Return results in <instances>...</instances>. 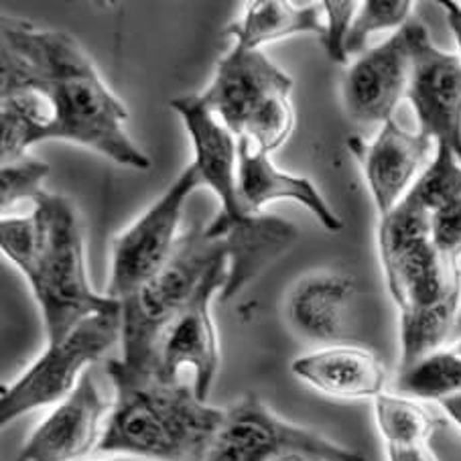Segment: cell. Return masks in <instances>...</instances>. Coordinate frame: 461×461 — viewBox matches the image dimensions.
<instances>
[{
	"label": "cell",
	"mask_w": 461,
	"mask_h": 461,
	"mask_svg": "<svg viewBox=\"0 0 461 461\" xmlns=\"http://www.w3.org/2000/svg\"><path fill=\"white\" fill-rule=\"evenodd\" d=\"M31 205L27 216H3L0 249L27 276L41 307L47 344H55L87 317L118 312L121 301L92 289L76 203L43 189Z\"/></svg>",
	"instance_id": "cell-2"
},
{
	"label": "cell",
	"mask_w": 461,
	"mask_h": 461,
	"mask_svg": "<svg viewBox=\"0 0 461 461\" xmlns=\"http://www.w3.org/2000/svg\"><path fill=\"white\" fill-rule=\"evenodd\" d=\"M291 370L317 393L344 401L376 399L386 384L383 360L370 349L349 344L325 346L301 356Z\"/></svg>",
	"instance_id": "cell-18"
},
{
	"label": "cell",
	"mask_w": 461,
	"mask_h": 461,
	"mask_svg": "<svg viewBox=\"0 0 461 461\" xmlns=\"http://www.w3.org/2000/svg\"><path fill=\"white\" fill-rule=\"evenodd\" d=\"M439 404H441L445 415H447L453 420V423H456L461 429V394L449 396V399H443Z\"/></svg>",
	"instance_id": "cell-29"
},
{
	"label": "cell",
	"mask_w": 461,
	"mask_h": 461,
	"mask_svg": "<svg viewBox=\"0 0 461 461\" xmlns=\"http://www.w3.org/2000/svg\"><path fill=\"white\" fill-rule=\"evenodd\" d=\"M453 349H456V352L461 356V338L456 341V346H453Z\"/></svg>",
	"instance_id": "cell-32"
},
{
	"label": "cell",
	"mask_w": 461,
	"mask_h": 461,
	"mask_svg": "<svg viewBox=\"0 0 461 461\" xmlns=\"http://www.w3.org/2000/svg\"><path fill=\"white\" fill-rule=\"evenodd\" d=\"M388 461H437L429 443L417 445H386Z\"/></svg>",
	"instance_id": "cell-27"
},
{
	"label": "cell",
	"mask_w": 461,
	"mask_h": 461,
	"mask_svg": "<svg viewBox=\"0 0 461 461\" xmlns=\"http://www.w3.org/2000/svg\"><path fill=\"white\" fill-rule=\"evenodd\" d=\"M399 394L417 401H443L461 394V356L456 349H437L411 368L399 372Z\"/></svg>",
	"instance_id": "cell-21"
},
{
	"label": "cell",
	"mask_w": 461,
	"mask_h": 461,
	"mask_svg": "<svg viewBox=\"0 0 461 461\" xmlns=\"http://www.w3.org/2000/svg\"><path fill=\"white\" fill-rule=\"evenodd\" d=\"M293 79L260 50L234 45L218 61L212 84L200 98L236 139L270 155L295 129Z\"/></svg>",
	"instance_id": "cell-6"
},
{
	"label": "cell",
	"mask_w": 461,
	"mask_h": 461,
	"mask_svg": "<svg viewBox=\"0 0 461 461\" xmlns=\"http://www.w3.org/2000/svg\"><path fill=\"white\" fill-rule=\"evenodd\" d=\"M375 415L386 445L429 443L439 427V419L423 402L404 394L383 393L376 396Z\"/></svg>",
	"instance_id": "cell-20"
},
{
	"label": "cell",
	"mask_w": 461,
	"mask_h": 461,
	"mask_svg": "<svg viewBox=\"0 0 461 461\" xmlns=\"http://www.w3.org/2000/svg\"><path fill=\"white\" fill-rule=\"evenodd\" d=\"M412 6L415 3H411V0H368V3H360L346 41L348 58L357 53L362 55L370 35L380 33V31L402 29L411 21Z\"/></svg>",
	"instance_id": "cell-23"
},
{
	"label": "cell",
	"mask_w": 461,
	"mask_h": 461,
	"mask_svg": "<svg viewBox=\"0 0 461 461\" xmlns=\"http://www.w3.org/2000/svg\"><path fill=\"white\" fill-rule=\"evenodd\" d=\"M238 197L246 212L262 213L270 202L289 200L303 205L328 232H339L344 221L330 208L325 197L312 181L299 175L276 169L270 155L252 142L238 139Z\"/></svg>",
	"instance_id": "cell-16"
},
{
	"label": "cell",
	"mask_w": 461,
	"mask_h": 461,
	"mask_svg": "<svg viewBox=\"0 0 461 461\" xmlns=\"http://www.w3.org/2000/svg\"><path fill=\"white\" fill-rule=\"evenodd\" d=\"M121 339L122 321L118 309L87 317L69 336L47 344L45 352L13 384L3 386L0 423L6 427L31 411L68 399L90 366Z\"/></svg>",
	"instance_id": "cell-8"
},
{
	"label": "cell",
	"mask_w": 461,
	"mask_h": 461,
	"mask_svg": "<svg viewBox=\"0 0 461 461\" xmlns=\"http://www.w3.org/2000/svg\"><path fill=\"white\" fill-rule=\"evenodd\" d=\"M285 461H315V459H305V457H291V459H285Z\"/></svg>",
	"instance_id": "cell-33"
},
{
	"label": "cell",
	"mask_w": 461,
	"mask_h": 461,
	"mask_svg": "<svg viewBox=\"0 0 461 461\" xmlns=\"http://www.w3.org/2000/svg\"><path fill=\"white\" fill-rule=\"evenodd\" d=\"M323 13H325V35L321 37L323 50L333 63H348V51L346 41L349 35V27L356 17L360 3L354 0H325Z\"/></svg>",
	"instance_id": "cell-25"
},
{
	"label": "cell",
	"mask_w": 461,
	"mask_h": 461,
	"mask_svg": "<svg viewBox=\"0 0 461 461\" xmlns=\"http://www.w3.org/2000/svg\"><path fill=\"white\" fill-rule=\"evenodd\" d=\"M226 260V244L210 238L205 228L183 232L169 262L121 301V360L132 370L155 372L157 346L165 330L194 299L205 276Z\"/></svg>",
	"instance_id": "cell-7"
},
{
	"label": "cell",
	"mask_w": 461,
	"mask_h": 461,
	"mask_svg": "<svg viewBox=\"0 0 461 461\" xmlns=\"http://www.w3.org/2000/svg\"><path fill=\"white\" fill-rule=\"evenodd\" d=\"M192 137L194 165L203 187L218 197L221 212L205 226V234L221 240L228 250V281L220 299L230 301L257 279L270 262L287 252L297 240V228L287 220L267 213H250L238 197V139L232 131L203 104L200 94L169 102Z\"/></svg>",
	"instance_id": "cell-5"
},
{
	"label": "cell",
	"mask_w": 461,
	"mask_h": 461,
	"mask_svg": "<svg viewBox=\"0 0 461 461\" xmlns=\"http://www.w3.org/2000/svg\"><path fill=\"white\" fill-rule=\"evenodd\" d=\"M378 249L388 293L401 312V372L453 339L461 268L437 250L431 213L411 197L380 218Z\"/></svg>",
	"instance_id": "cell-3"
},
{
	"label": "cell",
	"mask_w": 461,
	"mask_h": 461,
	"mask_svg": "<svg viewBox=\"0 0 461 461\" xmlns=\"http://www.w3.org/2000/svg\"><path fill=\"white\" fill-rule=\"evenodd\" d=\"M0 23L3 165L27 157L39 142L66 140L129 169H150L126 132L124 104L74 37L6 14Z\"/></svg>",
	"instance_id": "cell-1"
},
{
	"label": "cell",
	"mask_w": 461,
	"mask_h": 461,
	"mask_svg": "<svg viewBox=\"0 0 461 461\" xmlns=\"http://www.w3.org/2000/svg\"><path fill=\"white\" fill-rule=\"evenodd\" d=\"M228 260L205 276L194 299L183 307L157 346L155 375L175 383L183 368L194 370V391L200 401H208L220 368V339L212 320V301L224 291Z\"/></svg>",
	"instance_id": "cell-11"
},
{
	"label": "cell",
	"mask_w": 461,
	"mask_h": 461,
	"mask_svg": "<svg viewBox=\"0 0 461 461\" xmlns=\"http://www.w3.org/2000/svg\"><path fill=\"white\" fill-rule=\"evenodd\" d=\"M226 35L234 45L246 50H260L262 45L281 41L293 35H325L323 5H309L299 9L283 0H257L246 3L240 19L228 25Z\"/></svg>",
	"instance_id": "cell-19"
},
{
	"label": "cell",
	"mask_w": 461,
	"mask_h": 461,
	"mask_svg": "<svg viewBox=\"0 0 461 461\" xmlns=\"http://www.w3.org/2000/svg\"><path fill=\"white\" fill-rule=\"evenodd\" d=\"M431 238L443 257L461 258V197L431 213Z\"/></svg>",
	"instance_id": "cell-26"
},
{
	"label": "cell",
	"mask_w": 461,
	"mask_h": 461,
	"mask_svg": "<svg viewBox=\"0 0 461 461\" xmlns=\"http://www.w3.org/2000/svg\"><path fill=\"white\" fill-rule=\"evenodd\" d=\"M291 457L364 461L360 453L275 415L257 394H246L226 409L203 461H285Z\"/></svg>",
	"instance_id": "cell-9"
},
{
	"label": "cell",
	"mask_w": 461,
	"mask_h": 461,
	"mask_svg": "<svg viewBox=\"0 0 461 461\" xmlns=\"http://www.w3.org/2000/svg\"><path fill=\"white\" fill-rule=\"evenodd\" d=\"M114 399H108L90 370L31 433L14 461H79L98 449Z\"/></svg>",
	"instance_id": "cell-14"
},
{
	"label": "cell",
	"mask_w": 461,
	"mask_h": 461,
	"mask_svg": "<svg viewBox=\"0 0 461 461\" xmlns=\"http://www.w3.org/2000/svg\"><path fill=\"white\" fill-rule=\"evenodd\" d=\"M98 461H140V459H131V457H108V459H98Z\"/></svg>",
	"instance_id": "cell-31"
},
{
	"label": "cell",
	"mask_w": 461,
	"mask_h": 461,
	"mask_svg": "<svg viewBox=\"0 0 461 461\" xmlns=\"http://www.w3.org/2000/svg\"><path fill=\"white\" fill-rule=\"evenodd\" d=\"M431 139L404 131L393 121L383 124L375 140L352 137L348 149L360 163L378 216L384 218L399 205L419 179L420 167L431 153Z\"/></svg>",
	"instance_id": "cell-15"
},
{
	"label": "cell",
	"mask_w": 461,
	"mask_h": 461,
	"mask_svg": "<svg viewBox=\"0 0 461 461\" xmlns=\"http://www.w3.org/2000/svg\"><path fill=\"white\" fill-rule=\"evenodd\" d=\"M412 63V19L384 43L364 51L341 79L346 114L357 124H386L407 98Z\"/></svg>",
	"instance_id": "cell-13"
},
{
	"label": "cell",
	"mask_w": 461,
	"mask_h": 461,
	"mask_svg": "<svg viewBox=\"0 0 461 461\" xmlns=\"http://www.w3.org/2000/svg\"><path fill=\"white\" fill-rule=\"evenodd\" d=\"M114 388L96 453L140 461H203L226 411L197 399L194 386L108 360Z\"/></svg>",
	"instance_id": "cell-4"
},
{
	"label": "cell",
	"mask_w": 461,
	"mask_h": 461,
	"mask_svg": "<svg viewBox=\"0 0 461 461\" xmlns=\"http://www.w3.org/2000/svg\"><path fill=\"white\" fill-rule=\"evenodd\" d=\"M200 185H203L200 171L189 163L173 185L134 224L114 236L108 297L126 299L169 262L181 238L183 208Z\"/></svg>",
	"instance_id": "cell-10"
},
{
	"label": "cell",
	"mask_w": 461,
	"mask_h": 461,
	"mask_svg": "<svg viewBox=\"0 0 461 461\" xmlns=\"http://www.w3.org/2000/svg\"><path fill=\"white\" fill-rule=\"evenodd\" d=\"M407 100L419 132L437 140V147H449L461 161V58L439 50L419 21H412Z\"/></svg>",
	"instance_id": "cell-12"
},
{
	"label": "cell",
	"mask_w": 461,
	"mask_h": 461,
	"mask_svg": "<svg viewBox=\"0 0 461 461\" xmlns=\"http://www.w3.org/2000/svg\"><path fill=\"white\" fill-rule=\"evenodd\" d=\"M461 338V299H459V312H457V321H456V331H453V339Z\"/></svg>",
	"instance_id": "cell-30"
},
{
	"label": "cell",
	"mask_w": 461,
	"mask_h": 461,
	"mask_svg": "<svg viewBox=\"0 0 461 461\" xmlns=\"http://www.w3.org/2000/svg\"><path fill=\"white\" fill-rule=\"evenodd\" d=\"M50 171V165L33 157H23L0 167V203H3V212L23 200L33 202L43 192V181Z\"/></svg>",
	"instance_id": "cell-24"
},
{
	"label": "cell",
	"mask_w": 461,
	"mask_h": 461,
	"mask_svg": "<svg viewBox=\"0 0 461 461\" xmlns=\"http://www.w3.org/2000/svg\"><path fill=\"white\" fill-rule=\"evenodd\" d=\"M356 293V283L341 273L321 270L303 276L289 293L291 328L315 344H341L349 331Z\"/></svg>",
	"instance_id": "cell-17"
},
{
	"label": "cell",
	"mask_w": 461,
	"mask_h": 461,
	"mask_svg": "<svg viewBox=\"0 0 461 461\" xmlns=\"http://www.w3.org/2000/svg\"><path fill=\"white\" fill-rule=\"evenodd\" d=\"M441 6L445 9V17H447L451 33H453V37H456L459 58H461V3H453V0H443Z\"/></svg>",
	"instance_id": "cell-28"
},
{
	"label": "cell",
	"mask_w": 461,
	"mask_h": 461,
	"mask_svg": "<svg viewBox=\"0 0 461 461\" xmlns=\"http://www.w3.org/2000/svg\"><path fill=\"white\" fill-rule=\"evenodd\" d=\"M420 208L433 213L461 197V161L449 147H437L433 161L419 175L407 194Z\"/></svg>",
	"instance_id": "cell-22"
}]
</instances>
